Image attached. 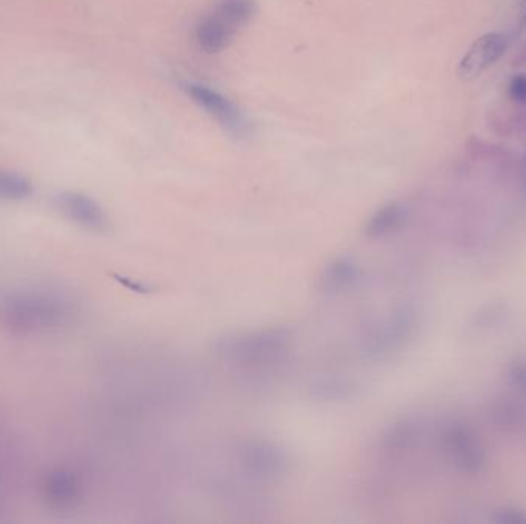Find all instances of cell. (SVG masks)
I'll return each instance as SVG.
<instances>
[{
  "instance_id": "6da1fadb",
  "label": "cell",
  "mask_w": 526,
  "mask_h": 524,
  "mask_svg": "<svg viewBox=\"0 0 526 524\" xmlns=\"http://www.w3.org/2000/svg\"><path fill=\"white\" fill-rule=\"evenodd\" d=\"M76 303L57 289H22L0 297V325L15 335L59 331L76 317Z\"/></svg>"
},
{
  "instance_id": "7a4b0ae2",
  "label": "cell",
  "mask_w": 526,
  "mask_h": 524,
  "mask_svg": "<svg viewBox=\"0 0 526 524\" xmlns=\"http://www.w3.org/2000/svg\"><path fill=\"white\" fill-rule=\"evenodd\" d=\"M291 344L287 328L245 329L228 333L214 343V351L223 362L234 366H263L284 357Z\"/></svg>"
},
{
  "instance_id": "3957f363",
  "label": "cell",
  "mask_w": 526,
  "mask_h": 524,
  "mask_svg": "<svg viewBox=\"0 0 526 524\" xmlns=\"http://www.w3.org/2000/svg\"><path fill=\"white\" fill-rule=\"evenodd\" d=\"M254 0H216L196 25V42L207 54H218L229 48L239 33L253 21Z\"/></svg>"
},
{
  "instance_id": "277c9868",
  "label": "cell",
  "mask_w": 526,
  "mask_h": 524,
  "mask_svg": "<svg viewBox=\"0 0 526 524\" xmlns=\"http://www.w3.org/2000/svg\"><path fill=\"white\" fill-rule=\"evenodd\" d=\"M183 90L199 108H202L208 116L218 121L227 131L234 136H245L249 131L247 116L233 101L223 96L222 92L200 82H187Z\"/></svg>"
},
{
  "instance_id": "5b68a950",
  "label": "cell",
  "mask_w": 526,
  "mask_h": 524,
  "mask_svg": "<svg viewBox=\"0 0 526 524\" xmlns=\"http://www.w3.org/2000/svg\"><path fill=\"white\" fill-rule=\"evenodd\" d=\"M242 468L260 479H278L287 474L289 457L280 444L269 440H251L239 451Z\"/></svg>"
},
{
  "instance_id": "8992f818",
  "label": "cell",
  "mask_w": 526,
  "mask_h": 524,
  "mask_svg": "<svg viewBox=\"0 0 526 524\" xmlns=\"http://www.w3.org/2000/svg\"><path fill=\"white\" fill-rule=\"evenodd\" d=\"M54 205L70 222L86 231L102 234L110 229V217L107 211L93 197L83 192L63 191L57 194Z\"/></svg>"
},
{
  "instance_id": "52a82bcc",
  "label": "cell",
  "mask_w": 526,
  "mask_h": 524,
  "mask_svg": "<svg viewBox=\"0 0 526 524\" xmlns=\"http://www.w3.org/2000/svg\"><path fill=\"white\" fill-rule=\"evenodd\" d=\"M410 314L404 311L391 314L390 317L375 323V326L365 333L362 338V351L370 357H380L394 351L405 338L410 328Z\"/></svg>"
},
{
  "instance_id": "ba28073f",
  "label": "cell",
  "mask_w": 526,
  "mask_h": 524,
  "mask_svg": "<svg viewBox=\"0 0 526 524\" xmlns=\"http://www.w3.org/2000/svg\"><path fill=\"white\" fill-rule=\"evenodd\" d=\"M506 50V37L499 33H490L477 39L462 59L457 74L461 79L471 81L499 61Z\"/></svg>"
},
{
  "instance_id": "9c48e42d",
  "label": "cell",
  "mask_w": 526,
  "mask_h": 524,
  "mask_svg": "<svg viewBox=\"0 0 526 524\" xmlns=\"http://www.w3.org/2000/svg\"><path fill=\"white\" fill-rule=\"evenodd\" d=\"M42 495L50 506H72L82 494V479L72 468H54L42 480Z\"/></svg>"
},
{
  "instance_id": "30bf717a",
  "label": "cell",
  "mask_w": 526,
  "mask_h": 524,
  "mask_svg": "<svg viewBox=\"0 0 526 524\" xmlns=\"http://www.w3.org/2000/svg\"><path fill=\"white\" fill-rule=\"evenodd\" d=\"M360 271L359 263L351 257H336L331 262L326 263V267L322 269L319 277L320 291L328 296H339L346 293L349 289L359 283Z\"/></svg>"
},
{
  "instance_id": "8fae6325",
  "label": "cell",
  "mask_w": 526,
  "mask_h": 524,
  "mask_svg": "<svg viewBox=\"0 0 526 524\" xmlns=\"http://www.w3.org/2000/svg\"><path fill=\"white\" fill-rule=\"evenodd\" d=\"M405 208L400 203H388L379 208L365 225V234L371 238H385L397 231L405 222Z\"/></svg>"
},
{
  "instance_id": "7c38bea8",
  "label": "cell",
  "mask_w": 526,
  "mask_h": 524,
  "mask_svg": "<svg viewBox=\"0 0 526 524\" xmlns=\"http://www.w3.org/2000/svg\"><path fill=\"white\" fill-rule=\"evenodd\" d=\"M357 393V386H356L353 380L345 377H325L320 378L319 382H316L311 388L313 397L322 402H344V400H351Z\"/></svg>"
},
{
  "instance_id": "4fadbf2b",
  "label": "cell",
  "mask_w": 526,
  "mask_h": 524,
  "mask_svg": "<svg viewBox=\"0 0 526 524\" xmlns=\"http://www.w3.org/2000/svg\"><path fill=\"white\" fill-rule=\"evenodd\" d=\"M33 194V185L19 172L0 170V200L21 202Z\"/></svg>"
},
{
  "instance_id": "5bb4252c",
  "label": "cell",
  "mask_w": 526,
  "mask_h": 524,
  "mask_svg": "<svg viewBox=\"0 0 526 524\" xmlns=\"http://www.w3.org/2000/svg\"><path fill=\"white\" fill-rule=\"evenodd\" d=\"M511 97L514 101L526 103V76H519L512 81Z\"/></svg>"
}]
</instances>
